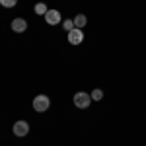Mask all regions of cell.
Here are the masks:
<instances>
[{
    "mask_svg": "<svg viewBox=\"0 0 146 146\" xmlns=\"http://www.w3.org/2000/svg\"><path fill=\"white\" fill-rule=\"evenodd\" d=\"M49 105H51V100H49L47 96H35V100H33V109L35 111L43 113V111L49 109Z\"/></svg>",
    "mask_w": 146,
    "mask_h": 146,
    "instance_id": "obj_2",
    "label": "cell"
},
{
    "mask_svg": "<svg viewBox=\"0 0 146 146\" xmlns=\"http://www.w3.org/2000/svg\"><path fill=\"white\" fill-rule=\"evenodd\" d=\"M84 41V31L78 29V27H74L72 31H68V43L70 45H80Z\"/></svg>",
    "mask_w": 146,
    "mask_h": 146,
    "instance_id": "obj_3",
    "label": "cell"
},
{
    "mask_svg": "<svg viewBox=\"0 0 146 146\" xmlns=\"http://www.w3.org/2000/svg\"><path fill=\"white\" fill-rule=\"evenodd\" d=\"M16 2H18V0H0V4H2L4 8H14Z\"/></svg>",
    "mask_w": 146,
    "mask_h": 146,
    "instance_id": "obj_11",
    "label": "cell"
},
{
    "mask_svg": "<svg viewBox=\"0 0 146 146\" xmlns=\"http://www.w3.org/2000/svg\"><path fill=\"white\" fill-rule=\"evenodd\" d=\"M12 29H14L16 33H23V31L27 29V22H25L23 18H16V20L12 22Z\"/></svg>",
    "mask_w": 146,
    "mask_h": 146,
    "instance_id": "obj_6",
    "label": "cell"
},
{
    "mask_svg": "<svg viewBox=\"0 0 146 146\" xmlns=\"http://www.w3.org/2000/svg\"><path fill=\"white\" fill-rule=\"evenodd\" d=\"M92 103V96L90 94H86V92H78V94H74V105L78 107V109H86V107H90Z\"/></svg>",
    "mask_w": 146,
    "mask_h": 146,
    "instance_id": "obj_1",
    "label": "cell"
},
{
    "mask_svg": "<svg viewBox=\"0 0 146 146\" xmlns=\"http://www.w3.org/2000/svg\"><path fill=\"white\" fill-rule=\"evenodd\" d=\"M47 10H49V8H47L45 2H37V4H35V14H41V16H45Z\"/></svg>",
    "mask_w": 146,
    "mask_h": 146,
    "instance_id": "obj_8",
    "label": "cell"
},
{
    "mask_svg": "<svg viewBox=\"0 0 146 146\" xmlns=\"http://www.w3.org/2000/svg\"><path fill=\"white\" fill-rule=\"evenodd\" d=\"M27 133H29L27 121H16V125H14V135L22 138V136H27Z\"/></svg>",
    "mask_w": 146,
    "mask_h": 146,
    "instance_id": "obj_4",
    "label": "cell"
},
{
    "mask_svg": "<svg viewBox=\"0 0 146 146\" xmlns=\"http://www.w3.org/2000/svg\"><path fill=\"white\" fill-rule=\"evenodd\" d=\"M90 96H92V100H96V101H100V100H101V98H103V90H100V88H96V90L92 92Z\"/></svg>",
    "mask_w": 146,
    "mask_h": 146,
    "instance_id": "obj_9",
    "label": "cell"
},
{
    "mask_svg": "<svg viewBox=\"0 0 146 146\" xmlns=\"http://www.w3.org/2000/svg\"><path fill=\"white\" fill-rule=\"evenodd\" d=\"M45 22L49 23V25H56V23H60V12H58V10H47Z\"/></svg>",
    "mask_w": 146,
    "mask_h": 146,
    "instance_id": "obj_5",
    "label": "cell"
},
{
    "mask_svg": "<svg viewBox=\"0 0 146 146\" xmlns=\"http://www.w3.org/2000/svg\"><path fill=\"white\" fill-rule=\"evenodd\" d=\"M86 23H88V18H86L84 14H78V16L74 18V27H78V29H82Z\"/></svg>",
    "mask_w": 146,
    "mask_h": 146,
    "instance_id": "obj_7",
    "label": "cell"
},
{
    "mask_svg": "<svg viewBox=\"0 0 146 146\" xmlns=\"http://www.w3.org/2000/svg\"><path fill=\"white\" fill-rule=\"evenodd\" d=\"M62 27H64L66 31H72V29H74V20H64V22H62Z\"/></svg>",
    "mask_w": 146,
    "mask_h": 146,
    "instance_id": "obj_10",
    "label": "cell"
}]
</instances>
